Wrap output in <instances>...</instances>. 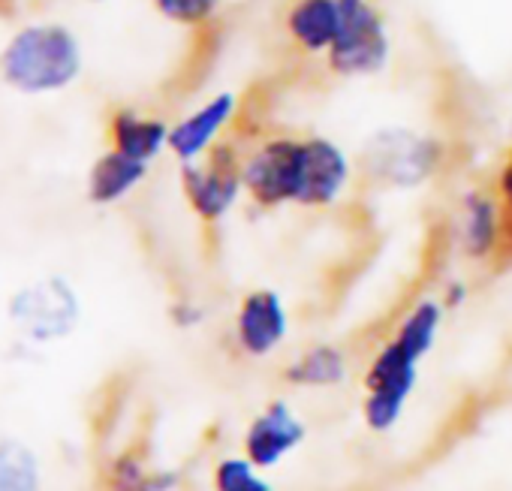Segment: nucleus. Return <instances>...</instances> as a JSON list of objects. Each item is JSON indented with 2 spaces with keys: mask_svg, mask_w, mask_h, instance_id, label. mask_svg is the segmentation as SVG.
<instances>
[{
  "mask_svg": "<svg viewBox=\"0 0 512 491\" xmlns=\"http://www.w3.org/2000/svg\"><path fill=\"white\" fill-rule=\"evenodd\" d=\"M467 296H470V287L464 284V281H449L446 287H443V293H440V302L446 305V311H452V308H461L464 302H467Z\"/></svg>",
  "mask_w": 512,
  "mask_h": 491,
  "instance_id": "nucleus-24",
  "label": "nucleus"
},
{
  "mask_svg": "<svg viewBox=\"0 0 512 491\" xmlns=\"http://www.w3.org/2000/svg\"><path fill=\"white\" fill-rule=\"evenodd\" d=\"M392 40L386 16L374 0H344L341 31L326 55V64L341 79H365L386 70Z\"/></svg>",
  "mask_w": 512,
  "mask_h": 491,
  "instance_id": "nucleus-6",
  "label": "nucleus"
},
{
  "mask_svg": "<svg viewBox=\"0 0 512 491\" xmlns=\"http://www.w3.org/2000/svg\"><path fill=\"white\" fill-rule=\"evenodd\" d=\"M443 320H446V305L440 302V296H425L416 299L401 320L395 323L392 341L407 350L416 362L428 359V353L434 350L440 332H443Z\"/></svg>",
  "mask_w": 512,
  "mask_h": 491,
  "instance_id": "nucleus-18",
  "label": "nucleus"
},
{
  "mask_svg": "<svg viewBox=\"0 0 512 491\" xmlns=\"http://www.w3.org/2000/svg\"><path fill=\"white\" fill-rule=\"evenodd\" d=\"M151 7L172 25L178 28H190V31H199V28H208L223 0H151Z\"/></svg>",
  "mask_w": 512,
  "mask_h": 491,
  "instance_id": "nucleus-21",
  "label": "nucleus"
},
{
  "mask_svg": "<svg viewBox=\"0 0 512 491\" xmlns=\"http://www.w3.org/2000/svg\"><path fill=\"white\" fill-rule=\"evenodd\" d=\"M82 70V40L58 22L25 25L0 49V79L25 97L67 91L79 82Z\"/></svg>",
  "mask_w": 512,
  "mask_h": 491,
  "instance_id": "nucleus-1",
  "label": "nucleus"
},
{
  "mask_svg": "<svg viewBox=\"0 0 512 491\" xmlns=\"http://www.w3.org/2000/svg\"><path fill=\"white\" fill-rule=\"evenodd\" d=\"M455 241H458V251L470 263H491L509 251L506 211L494 190L473 187L461 196L458 220H455Z\"/></svg>",
  "mask_w": 512,
  "mask_h": 491,
  "instance_id": "nucleus-10",
  "label": "nucleus"
},
{
  "mask_svg": "<svg viewBox=\"0 0 512 491\" xmlns=\"http://www.w3.org/2000/svg\"><path fill=\"white\" fill-rule=\"evenodd\" d=\"M151 163L133 160L115 148L103 151L91 172H88V199L94 205H118L124 202L145 178H148Z\"/></svg>",
  "mask_w": 512,
  "mask_h": 491,
  "instance_id": "nucleus-16",
  "label": "nucleus"
},
{
  "mask_svg": "<svg viewBox=\"0 0 512 491\" xmlns=\"http://www.w3.org/2000/svg\"><path fill=\"white\" fill-rule=\"evenodd\" d=\"M211 491H275V482L244 452H235L211 467Z\"/></svg>",
  "mask_w": 512,
  "mask_h": 491,
  "instance_id": "nucleus-20",
  "label": "nucleus"
},
{
  "mask_svg": "<svg viewBox=\"0 0 512 491\" xmlns=\"http://www.w3.org/2000/svg\"><path fill=\"white\" fill-rule=\"evenodd\" d=\"M0 491H43L40 458L16 437L0 440Z\"/></svg>",
  "mask_w": 512,
  "mask_h": 491,
  "instance_id": "nucleus-19",
  "label": "nucleus"
},
{
  "mask_svg": "<svg viewBox=\"0 0 512 491\" xmlns=\"http://www.w3.org/2000/svg\"><path fill=\"white\" fill-rule=\"evenodd\" d=\"M353 184L350 154L329 136H305V175L299 208H332Z\"/></svg>",
  "mask_w": 512,
  "mask_h": 491,
  "instance_id": "nucleus-11",
  "label": "nucleus"
},
{
  "mask_svg": "<svg viewBox=\"0 0 512 491\" xmlns=\"http://www.w3.org/2000/svg\"><path fill=\"white\" fill-rule=\"evenodd\" d=\"M446 163V142L410 130V127H386L368 139L362 148V169L380 187L416 190L440 175Z\"/></svg>",
  "mask_w": 512,
  "mask_h": 491,
  "instance_id": "nucleus-2",
  "label": "nucleus"
},
{
  "mask_svg": "<svg viewBox=\"0 0 512 491\" xmlns=\"http://www.w3.org/2000/svg\"><path fill=\"white\" fill-rule=\"evenodd\" d=\"M235 115H238V97L232 91H220V94L208 97L202 106H196L193 112H187L181 121L172 124V130H169L172 157L181 166L202 160L220 142V136L229 130Z\"/></svg>",
  "mask_w": 512,
  "mask_h": 491,
  "instance_id": "nucleus-12",
  "label": "nucleus"
},
{
  "mask_svg": "<svg viewBox=\"0 0 512 491\" xmlns=\"http://www.w3.org/2000/svg\"><path fill=\"white\" fill-rule=\"evenodd\" d=\"M308 440V422L287 398H272L256 410L241 431V452L266 473L281 467Z\"/></svg>",
  "mask_w": 512,
  "mask_h": 491,
  "instance_id": "nucleus-8",
  "label": "nucleus"
},
{
  "mask_svg": "<svg viewBox=\"0 0 512 491\" xmlns=\"http://www.w3.org/2000/svg\"><path fill=\"white\" fill-rule=\"evenodd\" d=\"M106 491H175L181 473L169 467H154L139 449L118 452L103 470Z\"/></svg>",
  "mask_w": 512,
  "mask_h": 491,
  "instance_id": "nucleus-17",
  "label": "nucleus"
},
{
  "mask_svg": "<svg viewBox=\"0 0 512 491\" xmlns=\"http://www.w3.org/2000/svg\"><path fill=\"white\" fill-rule=\"evenodd\" d=\"M290 338V308L278 290L260 287L241 296L232 314V344L244 359H272Z\"/></svg>",
  "mask_w": 512,
  "mask_h": 491,
  "instance_id": "nucleus-9",
  "label": "nucleus"
},
{
  "mask_svg": "<svg viewBox=\"0 0 512 491\" xmlns=\"http://www.w3.org/2000/svg\"><path fill=\"white\" fill-rule=\"evenodd\" d=\"M494 193L506 211V226H509V248H512V157L503 160L497 178H494Z\"/></svg>",
  "mask_w": 512,
  "mask_h": 491,
  "instance_id": "nucleus-22",
  "label": "nucleus"
},
{
  "mask_svg": "<svg viewBox=\"0 0 512 491\" xmlns=\"http://www.w3.org/2000/svg\"><path fill=\"white\" fill-rule=\"evenodd\" d=\"M241 151L235 142H217L202 160L181 166V193L190 211L205 223H223L244 193Z\"/></svg>",
  "mask_w": 512,
  "mask_h": 491,
  "instance_id": "nucleus-7",
  "label": "nucleus"
},
{
  "mask_svg": "<svg viewBox=\"0 0 512 491\" xmlns=\"http://www.w3.org/2000/svg\"><path fill=\"white\" fill-rule=\"evenodd\" d=\"M305 175V136L275 133L241 157L244 193L260 208L296 205Z\"/></svg>",
  "mask_w": 512,
  "mask_h": 491,
  "instance_id": "nucleus-3",
  "label": "nucleus"
},
{
  "mask_svg": "<svg viewBox=\"0 0 512 491\" xmlns=\"http://www.w3.org/2000/svg\"><path fill=\"white\" fill-rule=\"evenodd\" d=\"M419 365L407 350L386 338L365 365L362 374V422L371 434H389L398 428L410 395L419 386Z\"/></svg>",
  "mask_w": 512,
  "mask_h": 491,
  "instance_id": "nucleus-5",
  "label": "nucleus"
},
{
  "mask_svg": "<svg viewBox=\"0 0 512 491\" xmlns=\"http://www.w3.org/2000/svg\"><path fill=\"white\" fill-rule=\"evenodd\" d=\"M202 317H205L202 308L193 305V302H178V305L172 308V320H175L178 329H193V326L202 323Z\"/></svg>",
  "mask_w": 512,
  "mask_h": 491,
  "instance_id": "nucleus-23",
  "label": "nucleus"
},
{
  "mask_svg": "<svg viewBox=\"0 0 512 491\" xmlns=\"http://www.w3.org/2000/svg\"><path fill=\"white\" fill-rule=\"evenodd\" d=\"M344 16V0H293L284 13L287 40L308 58H326Z\"/></svg>",
  "mask_w": 512,
  "mask_h": 491,
  "instance_id": "nucleus-13",
  "label": "nucleus"
},
{
  "mask_svg": "<svg viewBox=\"0 0 512 491\" xmlns=\"http://www.w3.org/2000/svg\"><path fill=\"white\" fill-rule=\"evenodd\" d=\"M7 317L31 344H55L79 329L82 299L64 275H46L10 296Z\"/></svg>",
  "mask_w": 512,
  "mask_h": 491,
  "instance_id": "nucleus-4",
  "label": "nucleus"
},
{
  "mask_svg": "<svg viewBox=\"0 0 512 491\" xmlns=\"http://www.w3.org/2000/svg\"><path fill=\"white\" fill-rule=\"evenodd\" d=\"M169 124L160 115H148L139 109H115L109 115V148L142 160V163H154L163 151H169Z\"/></svg>",
  "mask_w": 512,
  "mask_h": 491,
  "instance_id": "nucleus-15",
  "label": "nucleus"
},
{
  "mask_svg": "<svg viewBox=\"0 0 512 491\" xmlns=\"http://www.w3.org/2000/svg\"><path fill=\"white\" fill-rule=\"evenodd\" d=\"M353 365H350V353L341 344L332 341H320L311 344L308 350H302L299 356H293L284 368H281V380L293 389H305V392H326V389H338L350 380Z\"/></svg>",
  "mask_w": 512,
  "mask_h": 491,
  "instance_id": "nucleus-14",
  "label": "nucleus"
}]
</instances>
